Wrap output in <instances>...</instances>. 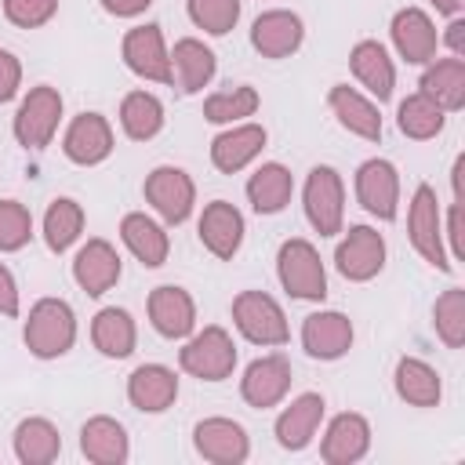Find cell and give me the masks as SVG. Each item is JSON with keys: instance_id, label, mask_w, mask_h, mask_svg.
Instances as JSON below:
<instances>
[{"instance_id": "7", "label": "cell", "mask_w": 465, "mask_h": 465, "mask_svg": "<svg viewBox=\"0 0 465 465\" xmlns=\"http://www.w3.org/2000/svg\"><path fill=\"white\" fill-rule=\"evenodd\" d=\"M302 203H305V218L312 225V232L320 236H338L341 222H345V182L331 163H316L305 178L302 189Z\"/></svg>"}, {"instance_id": "5", "label": "cell", "mask_w": 465, "mask_h": 465, "mask_svg": "<svg viewBox=\"0 0 465 465\" xmlns=\"http://www.w3.org/2000/svg\"><path fill=\"white\" fill-rule=\"evenodd\" d=\"M232 323L251 345H262V349L287 345V338H291L280 302L265 291H240L232 298Z\"/></svg>"}, {"instance_id": "26", "label": "cell", "mask_w": 465, "mask_h": 465, "mask_svg": "<svg viewBox=\"0 0 465 465\" xmlns=\"http://www.w3.org/2000/svg\"><path fill=\"white\" fill-rule=\"evenodd\" d=\"M214 73H218V58L203 40H196V36L174 40V47H171V84L182 94L203 91L214 80Z\"/></svg>"}, {"instance_id": "28", "label": "cell", "mask_w": 465, "mask_h": 465, "mask_svg": "<svg viewBox=\"0 0 465 465\" xmlns=\"http://www.w3.org/2000/svg\"><path fill=\"white\" fill-rule=\"evenodd\" d=\"M349 69H352V76L360 80V87H367L371 98H378V102H389V98H392L396 65H392V58H389L385 44H378V40H360V44H352V51H349Z\"/></svg>"}, {"instance_id": "24", "label": "cell", "mask_w": 465, "mask_h": 465, "mask_svg": "<svg viewBox=\"0 0 465 465\" xmlns=\"http://www.w3.org/2000/svg\"><path fill=\"white\" fill-rule=\"evenodd\" d=\"M127 400L142 414H163L178 400V374L163 363H138L127 378Z\"/></svg>"}, {"instance_id": "49", "label": "cell", "mask_w": 465, "mask_h": 465, "mask_svg": "<svg viewBox=\"0 0 465 465\" xmlns=\"http://www.w3.org/2000/svg\"><path fill=\"white\" fill-rule=\"evenodd\" d=\"M461 171H465V156L458 153V156H454V167H450V189H454V200H461Z\"/></svg>"}, {"instance_id": "46", "label": "cell", "mask_w": 465, "mask_h": 465, "mask_svg": "<svg viewBox=\"0 0 465 465\" xmlns=\"http://www.w3.org/2000/svg\"><path fill=\"white\" fill-rule=\"evenodd\" d=\"M98 4L113 18H138V15H145L153 7V0H98Z\"/></svg>"}, {"instance_id": "4", "label": "cell", "mask_w": 465, "mask_h": 465, "mask_svg": "<svg viewBox=\"0 0 465 465\" xmlns=\"http://www.w3.org/2000/svg\"><path fill=\"white\" fill-rule=\"evenodd\" d=\"M407 236L414 243V251L440 272H450V254L443 243V211L436 200V189L429 182H418L411 207H407Z\"/></svg>"}, {"instance_id": "25", "label": "cell", "mask_w": 465, "mask_h": 465, "mask_svg": "<svg viewBox=\"0 0 465 465\" xmlns=\"http://www.w3.org/2000/svg\"><path fill=\"white\" fill-rule=\"evenodd\" d=\"M327 105L349 134H356L363 142H381V113L371 94H363L349 84H334L327 91Z\"/></svg>"}, {"instance_id": "42", "label": "cell", "mask_w": 465, "mask_h": 465, "mask_svg": "<svg viewBox=\"0 0 465 465\" xmlns=\"http://www.w3.org/2000/svg\"><path fill=\"white\" fill-rule=\"evenodd\" d=\"M58 15V0H4V18L18 29H40Z\"/></svg>"}, {"instance_id": "39", "label": "cell", "mask_w": 465, "mask_h": 465, "mask_svg": "<svg viewBox=\"0 0 465 465\" xmlns=\"http://www.w3.org/2000/svg\"><path fill=\"white\" fill-rule=\"evenodd\" d=\"M432 327L436 338L447 349H461L465 345V291L461 287H447L436 305H432Z\"/></svg>"}, {"instance_id": "37", "label": "cell", "mask_w": 465, "mask_h": 465, "mask_svg": "<svg viewBox=\"0 0 465 465\" xmlns=\"http://www.w3.org/2000/svg\"><path fill=\"white\" fill-rule=\"evenodd\" d=\"M443 124H447V113H443L432 98H425L421 91L407 94V98L400 102V109H396V127H400L407 138H414V142L436 138V134L443 131Z\"/></svg>"}, {"instance_id": "43", "label": "cell", "mask_w": 465, "mask_h": 465, "mask_svg": "<svg viewBox=\"0 0 465 465\" xmlns=\"http://www.w3.org/2000/svg\"><path fill=\"white\" fill-rule=\"evenodd\" d=\"M18 87H22V62L7 47H0V105L11 102Z\"/></svg>"}, {"instance_id": "33", "label": "cell", "mask_w": 465, "mask_h": 465, "mask_svg": "<svg viewBox=\"0 0 465 465\" xmlns=\"http://www.w3.org/2000/svg\"><path fill=\"white\" fill-rule=\"evenodd\" d=\"M11 447L22 465H51L62 454V432L47 418H22L15 425Z\"/></svg>"}, {"instance_id": "14", "label": "cell", "mask_w": 465, "mask_h": 465, "mask_svg": "<svg viewBox=\"0 0 465 465\" xmlns=\"http://www.w3.org/2000/svg\"><path fill=\"white\" fill-rule=\"evenodd\" d=\"M62 153L76 167H98L113 156V127L102 113H80L62 134Z\"/></svg>"}, {"instance_id": "15", "label": "cell", "mask_w": 465, "mask_h": 465, "mask_svg": "<svg viewBox=\"0 0 465 465\" xmlns=\"http://www.w3.org/2000/svg\"><path fill=\"white\" fill-rule=\"evenodd\" d=\"M389 36L396 54L407 65H429L440 51V36H436V22L421 11V7H400L389 22Z\"/></svg>"}, {"instance_id": "3", "label": "cell", "mask_w": 465, "mask_h": 465, "mask_svg": "<svg viewBox=\"0 0 465 465\" xmlns=\"http://www.w3.org/2000/svg\"><path fill=\"white\" fill-rule=\"evenodd\" d=\"M178 367L200 381H225L236 371V341L225 327L207 323L203 331H193L185 345L178 349Z\"/></svg>"}, {"instance_id": "48", "label": "cell", "mask_w": 465, "mask_h": 465, "mask_svg": "<svg viewBox=\"0 0 465 465\" xmlns=\"http://www.w3.org/2000/svg\"><path fill=\"white\" fill-rule=\"evenodd\" d=\"M429 4L436 7V15H447V18H454V15L465 11V0H429Z\"/></svg>"}, {"instance_id": "30", "label": "cell", "mask_w": 465, "mask_h": 465, "mask_svg": "<svg viewBox=\"0 0 465 465\" xmlns=\"http://www.w3.org/2000/svg\"><path fill=\"white\" fill-rule=\"evenodd\" d=\"M392 385H396V396H400L407 407H440V400H443L440 371L429 367V363L418 360V356H400V360H396Z\"/></svg>"}, {"instance_id": "32", "label": "cell", "mask_w": 465, "mask_h": 465, "mask_svg": "<svg viewBox=\"0 0 465 465\" xmlns=\"http://www.w3.org/2000/svg\"><path fill=\"white\" fill-rule=\"evenodd\" d=\"M418 91L443 113H458L465 105V58H432L418 80Z\"/></svg>"}, {"instance_id": "29", "label": "cell", "mask_w": 465, "mask_h": 465, "mask_svg": "<svg viewBox=\"0 0 465 465\" xmlns=\"http://www.w3.org/2000/svg\"><path fill=\"white\" fill-rule=\"evenodd\" d=\"M120 240H124V247H127L145 269H160V265L167 262V254H171V236H167V229H163L156 218H149L145 211L124 214V222H120Z\"/></svg>"}, {"instance_id": "47", "label": "cell", "mask_w": 465, "mask_h": 465, "mask_svg": "<svg viewBox=\"0 0 465 465\" xmlns=\"http://www.w3.org/2000/svg\"><path fill=\"white\" fill-rule=\"evenodd\" d=\"M443 44H447L450 58H465V18H461V15H454V18L447 22V29H443Z\"/></svg>"}, {"instance_id": "18", "label": "cell", "mask_w": 465, "mask_h": 465, "mask_svg": "<svg viewBox=\"0 0 465 465\" xmlns=\"http://www.w3.org/2000/svg\"><path fill=\"white\" fill-rule=\"evenodd\" d=\"M352 338H356L352 320L338 309H320V312L305 316V323H302V349L323 363L341 360L352 349Z\"/></svg>"}, {"instance_id": "34", "label": "cell", "mask_w": 465, "mask_h": 465, "mask_svg": "<svg viewBox=\"0 0 465 465\" xmlns=\"http://www.w3.org/2000/svg\"><path fill=\"white\" fill-rule=\"evenodd\" d=\"M291 193H294V178L276 160L254 167V174L247 178V200L258 214H280L291 203Z\"/></svg>"}, {"instance_id": "20", "label": "cell", "mask_w": 465, "mask_h": 465, "mask_svg": "<svg viewBox=\"0 0 465 465\" xmlns=\"http://www.w3.org/2000/svg\"><path fill=\"white\" fill-rule=\"evenodd\" d=\"M243 232H247V225H243V214H240L236 203H229V200H211V203L200 211L196 236H200V243H203L214 258H222V262H229V258L240 251Z\"/></svg>"}, {"instance_id": "6", "label": "cell", "mask_w": 465, "mask_h": 465, "mask_svg": "<svg viewBox=\"0 0 465 465\" xmlns=\"http://www.w3.org/2000/svg\"><path fill=\"white\" fill-rule=\"evenodd\" d=\"M58 124H62V94H58V87L36 84V87H29V94L18 102V113H15L11 131H15V138H18L22 149L40 153V149L51 145Z\"/></svg>"}, {"instance_id": "10", "label": "cell", "mask_w": 465, "mask_h": 465, "mask_svg": "<svg viewBox=\"0 0 465 465\" xmlns=\"http://www.w3.org/2000/svg\"><path fill=\"white\" fill-rule=\"evenodd\" d=\"M291 381H294L291 360L283 352H269V356H258L247 363V371L240 378V396L247 407L269 411V407H280L287 400Z\"/></svg>"}, {"instance_id": "41", "label": "cell", "mask_w": 465, "mask_h": 465, "mask_svg": "<svg viewBox=\"0 0 465 465\" xmlns=\"http://www.w3.org/2000/svg\"><path fill=\"white\" fill-rule=\"evenodd\" d=\"M33 240V214L18 200H0V254L22 251Z\"/></svg>"}, {"instance_id": "40", "label": "cell", "mask_w": 465, "mask_h": 465, "mask_svg": "<svg viewBox=\"0 0 465 465\" xmlns=\"http://www.w3.org/2000/svg\"><path fill=\"white\" fill-rule=\"evenodd\" d=\"M189 22L207 36H225L240 22V0H185Z\"/></svg>"}, {"instance_id": "31", "label": "cell", "mask_w": 465, "mask_h": 465, "mask_svg": "<svg viewBox=\"0 0 465 465\" xmlns=\"http://www.w3.org/2000/svg\"><path fill=\"white\" fill-rule=\"evenodd\" d=\"M91 341L102 356L109 360H127L138 345V327H134V316L120 305H105L94 312L91 320Z\"/></svg>"}, {"instance_id": "22", "label": "cell", "mask_w": 465, "mask_h": 465, "mask_svg": "<svg viewBox=\"0 0 465 465\" xmlns=\"http://www.w3.org/2000/svg\"><path fill=\"white\" fill-rule=\"evenodd\" d=\"M371 450V421L356 411H341L331 418L323 440H320V458L327 465H356Z\"/></svg>"}, {"instance_id": "35", "label": "cell", "mask_w": 465, "mask_h": 465, "mask_svg": "<svg viewBox=\"0 0 465 465\" xmlns=\"http://www.w3.org/2000/svg\"><path fill=\"white\" fill-rule=\"evenodd\" d=\"M163 102L153 91H131L120 102V127L131 142H149L163 131Z\"/></svg>"}, {"instance_id": "13", "label": "cell", "mask_w": 465, "mask_h": 465, "mask_svg": "<svg viewBox=\"0 0 465 465\" xmlns=\"http://www.w3.org/2000/svg\"><path fill=\"white\" fill-rule=\"evenodd\" d=\"M120 58L134 76L153 80V84H171V51H167L156 22L127 29L124 44H120Z\"/></svg>"}, {"instance_id": "17", "label": "cell", "mask_w": 465, "mask_h": 465, "mask_svg": "<svg viewBox=\"0 0 465 465\" xmlns=\"http://www.w3.org/2000/svg\"><path fill=\"white\" fill-rule=\"evenodd\" d=\"M120 272H124V262H120L116 247L102 236H91L73 258V280L87 298H102L105 291H113Z\"/></svg>"}, {"instance_id": "8", "label": "cell", "mask_w": 465, "mask_h": 465, "mask_svg": "<svg viewBox=\"0 0 465 465\" xmlns=\"http://www.w3.org/2000/svg\"><path fill=\"white\" fill-rule=\"evenodd\" d=\"M145 203L167 222V225H182L193 207H196V185L189 178V171L174 167V163H160L145 174Z\"/></svg>"}, {"instance_id": "12", "label": "cell", "mask_w": 465, "mask_h": 465, "mask_svg": "<svg viewBox=\"0 0 465 465\" xmlns=\"http://www.w3.org/2000/svg\"><path fill=\"white\" fill-rule=\"evenodd\" d=\"M193 447L211 465H243L251 458V436L232 418H203L193 425Z\"/></svg>"}, {"instance_id": "1", "label": "cell", "mask_w": 465, "mask_h": 465, "mask_svg": "<svg viewBox=\"0 0 465 465\" xmlns=\"http://www.w3.org/2000/svg\"><path fill=\"white\" fill-rule=\"evenodd\" d=\"M22 341L36 360H58L76 341V312L65 298H40L29 309Z\"/></svg>"}, {"instance_id": "45", "label": "cell", "mask_w": 465, "mask_h": 465, "mask_svg": "<svg viewBox=\"0 0 465 465\" xmlns=\"http://www.w3.org/2000/svg\"><path fill=\"white\" fill-rule=\"evenodd\" d=\"M0 316H18V283L4 262H0Z\"/></svg>"}, {"instance_id": "21", "label": "cell", "mask_w": 465, "mask_h": 465, "mask_svg": "<svg viewBox=\"0 0 465 465\" xmlns=\"http://www.w3.org/2000/svg\"><path fill=\"white\" fill-rule=\"evenodd\" d=\"M323 414H327V403H323L320 392H302V396H294V400L276 414V425H272L276 443H280L283 450H294V454L305 450V447L316 440Z\"/></svg>"}, {"instance_id": "2", "label": "cell", "mask_w": 465, "mask_h": 465, "mask_svg": "<svg viewBox=\"0 0 465 465\" xmlns=\"http://www.w3.org/2000/svg\"><path fill=\"white\" fill-rule=\"evenodd\" d=\"M276 276H280V287L291 298H298V302H323L327 298L323 258L302 236H291V240L280 243V251H276Z\"/></svg>"}, {"instance_id": "38", "label": "cell", "mask_w": 465, "mask_h": 465, "mask_svg": "<svg viewBox=\"0 0 465 465\" xmlns=\"http://www.w3.org/2000/svg\"><path fill=\"white\" fill-rule=\"evenodd\" d=\"M262 105V94L251 84H236L225 91H214L203 98V120L207 124H243Z\"/></svg>"}, {"instance_id": "19", "label": "cell", "mask_w": 465, "mask_h": 465, "mask_svg": "<svg viewBox=\"0 0 465 465\" xmlns=\"http://www.w3.org/2000/svg\"><path fill=\"white\" fill-rule=\"evenodd\" d=\"M305 40V25L294 11L287 7H272V11H262L254 22H251V47L262 54V58H291Z\"/></svg>"}, {"instance_id": "11", "label": "cell", "mask_w": 465, "mask_h": 465, "mask_svg": "<svg viewBox=\"0 0 465 465\" xmlns=\"http://www.w3.org/2000/svg\"><path fill=\"white\" fill-rule=\"evenodd\" d=\"M334 265L345 280L367 283L385 269V236L371 225H349L334 247Z\"/></svg>"}, {"instance_id": "9", "label": "cell", "mask_w": 465, "mask_h": 465, "mask_svg": "<svg viewBox=\"0 0 465 465\" xmlns=\"http://www.w3.org/2000/svg\"><path fill=\"white\" fill-rule=\"evenodd\" d=\"M356 200L378 222H396L400 214V171L392 160L371 156L356 167Z\"/></svg>"}, {"instance_id": "44", "label": "cell", "mask_w": 465, "mask_h": 465, "mask_svg": "<svg viewBox=\"0 0 465 465\" xmlns=\"http://www.w3.org/2000/svg\"><path fill=\"white\" fill-rule=\"evenodd\" d=\"M443 240H450V262H461L465 258V232H461V200L450 203L447 211V222H443Z\"/></svg>"}, {"instance_id": "23", "label": "cell", "mask_w": 465, "mask_h": 465, "mask_svg": "<svg viewBox=\"0 0 465 465\" xmlns=\"http://www.w3.org/2000/svg\"><path fill=\"white\" fill-rule=\"evenodd\" d=\"M265 142H269V131L262 124H247V120L243 124H229L211 142V163L222 174H236V171H243L247 163H254L262 156Z\"/></svg>"}, {"instance_id": "27", "label": "cell", "mask_w": 465, "mask_h": 465, "mask_svg": "<svg viewBox=\"0 0 465 465\" xmlns=\"http://www.w3.org/2000/svg\"><path fill=\"white\" fill-rule=\"evenodd\" d=\"M80 454L91 465H124L131 458L127 429L116 418H109V414L87 418L84 429H80Z\"/></svg>"}, {"instance_id": "16", "label": "cell", "mask_w": 465, "mask_h": 465, "mask_svg": "<svg viewBox=\"0 0 465 465\" xmlns=\"http://www.w3.org/2000/svg\"><path fill=\"white\" fill-rule=\"evenodd\" d=\"M149 323L160 338H171V341H182L196 331V302L185 287H174V283H160L149 291Z\"/></svg>"}, {"instance_id": "36", "label": "cell", "mask_w": 465, "mask_h": 465, "mask_svg": "<svg viewBox=\"0 0 465 465\" xmlns=\"http://www.w3.org/2000/svg\"><path fill=\"white\" fill-rule=\"evenodd\" d=\"M84 222H87V214L73 196L51 200V207L44 211V243H47V251L51 254H65L80 240Z\"/></svg>"}]
</instances>
